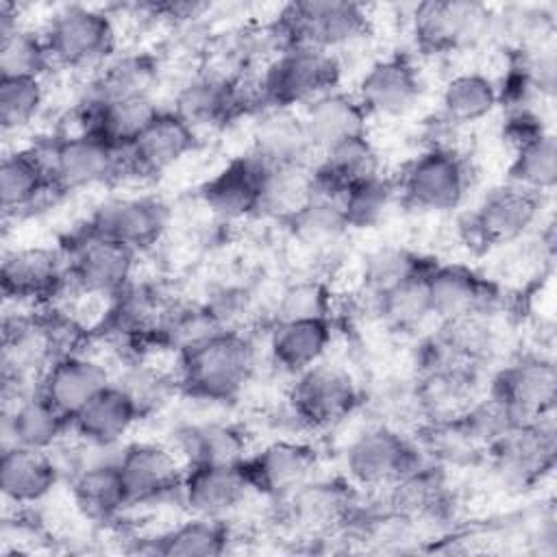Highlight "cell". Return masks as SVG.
Wrapping results in <instances>:
<instances>
[{
	"label": "cell",
	"instance_id": "cell-1",
	"mask_svg": "<svg viewBox=\"0 0 557 557\" xmlns=\"http://www.w3.org/2000/svg\"><path fill=\"white\" fill-rule=\"evenodd\" d=\"M265 363L263 326L218 331L174 357L178 396L231 409Z\"/></svg>",
	"mask_w": 557,
	"mask_h": 557
},
{
	"label": "cell",
	"instance_id": "cell-2",
	"mask_svg": "<svg viewBox=\"0 0 557 557\" xmlns=\"http://www.w3.org/2000/svg\"><path fill=\"white\" fill-rule=\"evenodd\" d=\"M265 24L276 52L285 48H318L339 54L372 35L368 7L346 0L287 2Z\"/></svg>",
	"mask_w": 557,
	"mask_h": 557
},
{
	"label": "cell",
	"instance_id": "cell-3",
	"mask_svg": "<svg viewBox=\"0 0 557 557\" xmlns=\"http://www.w3.org/2000/svg\"><path fill=\"white\" fill-rule=\"evenodd\" d=\"M39 28L54 70L91 76L120 52V22L111 7L61 4Z\"/></svg>",
	"mask_w": 557,
	"mask_h": 557
},
{
	"label": "cell",
	"instance_id": "cell-4",
	"mask_svg": "<svg viewBox=\"0 0 557 557\" xmlns=\"http://www.w3.org/2000/svg\"><path fill=\"white\" fill-rule=\"evenodd\" d=\"M474 165L459 146H424L394 174L400 207L418 215L457 211L472 187Z\"/></svg>",
	"mask_w": 557,
	"mask_h": 557
},
{
	"label": "cell",
	"instance_id": "cell-5",
	"mask_svg": "<svg viewBox=\"0 0 557 557\" xmlns=\"http://www.w3.org/2000/svg\"><path fill=\"white\" fill-rule=\"evenodd\" d=\"M283 403L309 437L331 433L355 418L363 409L366 387L346 366L324 359L289 379Z\"/></svg>",
	"mask_w": 557,
	"mask_h": 557
},
{
	"label": "cell",
	"instance_id": "cell-6",
	"mask_svg": "<svg viewBox=\"0 0 557 557\" xmlns=\"http://www.w3.org/2000/svg\"><path fill=\"white\" fill-rule=\"evenodd\" d=\"M26 146L63 198L117 185L122 178V152L94 135L59 133L52 128L30 137Z\"/></svg>",
	"mask_w": 557,
	"mask_h": 557
},
{
	"label": "cell",
	"instance_id": "cell-7",
	"mask_svg": "<svg viewBox=\"0 0 557 557\" xmlns=\"http://www.w3.org/2000/svg\"><path fill=\"white\" fill-rule=\"evenodd\" d=\"M429 457L403 426L372 420L342 450V474L363 494H381Z\"/></svg>",
	"mask_w": 557,
	"mask_h": 557
},
{
	"label": "cell",
	"instance_id": "cell-8",
	"mask_svg": "<svg viewBox=\"0 0 557 557\" xmlns=\"http://www.w3.org/2000/svg\"><path fill=\"white\" fill-rule=\"evenodd\" d=\"M546 200L548 196L505 181L487 189L476 207L457 220L455 235L476 255L513 246L540 226Z\"/></svg>",
	"mask_w": 557,
	"mask_h": 557
},
{
	"label": "cell",
	"instance_id": "cell-9",
	"mask_svg": "<svg viewBox=\"0 0 557 557\" xmlns=\"http://www.w3.org/2000/svg\"><path fill=\"white\" fill-rule=\"evenodd\" d=\"M557 457L555 418L522 422L485 448L483 461L492 481L507 494H527L544 483Z\"/></svg>",
	"mask_w": 557,
	"mask_h": 557
},
{
	"label": "cell",
	"instance_id": "cell-10",
	"mask_svg": "<svg viewBox=\"0 0 557 557\" xmlns=\"http://www.w3.org/2000/svg\"><path fill=\"white\" fill-rule=\"evenodd\" d=\"M342 78V54L318 48H285L259 67L265 109L300 111L315 98L339 89Z\"/></svg>",
	"mask_w": 557,
	"mask_h": 557
},
{
	"label": "cell",
	"instance_id": "cell-11",
	"mask_svg": "<svg viewBox=\"0 0 557 557\" xmlns=\"http://www.w3.org/2000/svg\"><path fill=\"white\" fill-rule=\"evenodd\" d=\"M59 246L67 263L70 294L76 298L109 300L137 278L139 252L78 224Z\"/></svg>",
	"mask_w": 557,
	"mask_h": 557
},
{
	"label": "cell",
	"instance_id": "cell-12",
	"mask_svg": "<svg viewBox=\"0 0 557 557\" xmlns=\"http://www.w3.org/2000/svg\"><path fill=\"white\" fill-rule=\"evenodd\" d=\"M490 7L466 0H426L411 7L407 26L420 54L444 57L472 50L494 33Z\"/></svg>",
	"mask_w": 557,
	"mask_h": 557
},
{
	"label": "cell",
	"instance_id": "cell-13",
	"mask_svg": "<svg viewBox=\"0 0 557 557\" xmlns=\"http://www.w3.org/2000/svg\"><path fill=\"white\" fill-rule=\"evenodd\" d=\"M172 222L174 209L165 198L137 191L102 198L78 222V226L146 255L163 244Z\"/></svg>",
	"mask_w": 557,
	"mask_h": 557
},
{
	"label": "cell",
	"instance_id": "cell-14",
	"mask_svg": "<svg viewBox=\"0 0 557 557\" xmlns=\"http://www.w3.org/2000/svg\"><path fill=\"white\" fill-rule=\"evenodd\" d=\"M361 494L344 474H315L276 505V520L305 537L346 531L361 507Z\"/></svg>",
	"mask_w": 557,
	"mask_h": 557
},
{
	"label": "cell",
	"instance_id": "cell-15",
	"mask_svg": "<svg viewBox=\"0 0 557 557\" xmlns=\"http://www.w3.org/2000/svg\"><path fill=\"white\" fill-rule=\"evenodd\" d=\"M0 289L4 305L15 309L61 305L70 296L67 263L61 246L7 248L0 263Z\"/></svg>",
	"mask_w": 557,
	"mask_h": 557
},
{
	"label": "cell",
	"instance_id": "cell-16",
	"mask_svg": "<svg viewBox=\"0 0 557 557\" xmlns=\"http://www.w3.org/2000/svg\"><path fill=\"white\" fill-rule=\"evenodd\" d=\"M485 392L496 396L520 422L555 411L557 368L544 350L518 352L487 376Z\"/></svg>",
	"mask_w": 557,
	"mask_h": 557
},
{
	"label": "cell",
	"instance_id": "cell-17",
	"mask_svg": "<svg viewBox=\"0 0 557 557\" xmlns=\"http://www.w3.org/2000/svg\"><path fill=\"white\" fill-rule=\"evenodd\" d=\"M235 74L202 63L176 83L172 102L165 107L178 113L202 139L205 133L228 131L246 120L237 100Z\"/></svg>",
	"mask_w": 557,
	"mask_h": 557
},
{
	"label": "cell",
	"instance_id": "cell-18",
	"mask_svg": "<svg viewBox=\"0 0 557 557\" xmlns=\"http://www.w3.org/2000/svg\"><path fill=\"white\" fill-rule=\"evenodd\" d=\"M115 461L131 511L170 500L176 505L185 463L163 440L124 442L115 453Z\"/></svg>",
	"mask_w": 557,
	"mask_h": 557
},
{
	"label": "cell",
	"instance_id": "cell-19",
	"mask_svg": "<svg viewBox=\"0 0 557 557\" xmlns=\"http://www.w3.org/2000/svg\"><path fill=\"white\" fill-rule=\"evenodd\" d=\"M320 468V453L309 437H272L252 446L242 461L244 476L255 496L276 503L313 479Z\"/></svg>",
	"mask_w": 557,
	"mask_h": 557
},
{
	"label": "cell",
	"instance_id": "cell-20",
	"mask_svg": "<svg viewBox=\"0 0 557 557\" xmlns=\"http://www.w3.org/2000/svg\"><path fill=\"white\" fill-rule=\"evenodd\" d=\"M202 137L170 107H163L146 131L122 152V178L152 183L191 157Z\"/></svg>",
	"mask_w": 557,
	"mask_h": 557
},
{
	"label": "cell",
	"instance_id": "cell-21",
	"mask_svg": "<svg viewBox=\"0 0 557 557\" xmlns=\"http://www.w3.org/2000/svg\"><path fill=\"white\" fill-rule=\"evenodd\" d=\"M429 298L435 322L500 313L503 285L463 261H437L429 270Z\"/></svg>",
	"mask_w": 557,
	"mask_h": 557
},
{
	"label": "cell",
	"instance_id": "cell-22",
	"mask_svg": "<svg viewBox=\"0 0 557 557\" xmlns=\"http://www.w3.org/2000/svg\"><path fill=\"white\" fill-rule=\"evenodd\" d=\"M270 165L250 150L228 157L196 189L194 198L224 226L257 220L263 178Z\"/></svg>",
	"mask_w": 557,
	"mask_h": 557
},
{
	"label": "cell",
	"instance_id": "cell-23",
	"mask_svg": "<svg viewBox=\"0 0 557 557\" xmlns=\"http://www.w3.org/2000/svg\"><path fill=\"white\" fill-rule=\"evenodd\" d=\"M352 91L370 120H400L418 109L424 83L420 67L407 52H392L374 59Z\"/></svg>",
	"mask_w": 557,
	"mask_h": 557
},
{
	"label": "cell",
	"instance_id": "cell-24",
	"mask_svg": "<svg viewBox=\"0 0 557 557\" xmlns=\"http://www.w3.org/2000/svg\"><path fill=\"white\" fill-rule=\"evenodd\" d=\"M163 442L181 457L185 466H237L252 450V435L248 426L226 416H185L172 424Z\"/></svg>",
	"mask_w": 557,
	"mask_h": 557
},
{
	"label": "cell",
	"instance_id": "cell-25",
	"mask_svg": "<svg viewBox=\"0 0 557 557\" xmlns=\"http://www.w3.org/2000/svg\"><path fill=\"white\" fill-rule=\"evenodd\" d=\"M115 453L94 448L87 461L65 483L78 518L100 529L117 527L131 511Z\"/></svg>",
	"mask_w": 557,
	"mask_h": 557
},
{
	"label": "cell",
	"instance_id": "cell-26",
	"mask_svg": "<svg viewBox=\"0 0 557 557\" xmlns=\"http://www.w3.org/2000/svg\"><path fill=\"white\" fill-rule=\"evenodd\" d=\"M255 496L242 463H189L185 466L176 505L187 516L231 520L244 509L248 498Z\"/></svg>",
	"mask_w": 557,
	"mask_h": 557
},
{
	"label": "cell",
	"instance_id": "cell-27",
	"mask_svg": "<svg viewBox=\"0 0 557 557\" xmlns=\"http://www.w3.org/2000/svg\"><path fill=\"white\" fill-rule=\"evenodd\" d=\"M113 379L115 368L104 359V355L81 348L52 361V366L39 376L35 389L67 420H72V416H76L98 392L111 385Z\"/></svg>",
	"mask_w": 557,
	"mask_h": 557
},
{
	"label": "cell",
	"instance_id": "cell-28",
	"mask_svg": "<svg viewBox=\"0 0 557 557\" xmlns=\"http://www.w3.org/2000/svg\"><path fill=\"white\" fill-rule=\"evenodd\" d=\"M333 339L335 324L331 318L270 322L263 326L265 363L289 381L292 376L329 359Z\"/></svg>",
	"mask_w": 557,
	"mask_h": 557
},
{
	"label": "cell",
	"instance_id": "cell-29",
	"mask_svg": "<svg viewBox=\"0 0 557 557\" xmlns=\"http://www.w3.org/2000/svg\"><path fill=\"white\" fill-rule=\"evenodd\" d=\"M141 420L135 400L113 381L72 416L70 433L89 448L117 450Z\"/></svg>",
	"mask_w": 557,
	"mask_h": 557
},
{
	"label": "cell",
	"instance_id": "cell-30",
	"mask_svg": "<svg viewBox=\"0 0 557 557\" xmlns=\"http://www.w3.org/2000/svg\"><path fill=\"white\" fill-rule=\"evenodd\" d=\"M63 196L54 189L48 172L28 150L15 146L0 161V207L4 222L30 218L41 209H52Z\"/></svg>",
	"mask_w": 557,
	"mask_h": 557
},
{
	"label": "cell",
	"instance_id": "cell-31",
	"mask_svg": "<svg viewBox=\"0 0 557 557\" xmlns=\"http://www.w3.org/2000/svg\"><path fill=\"white\" fill-rule=\"evenodd\" d=\"M61 483H65V479L50 450L15 444L2 446L0 492L4 503L15 509L37 507L46 503Z\"/></svg>",
	"mask_w": 557,
	"mask_h": 557
},
{
	"label": "cell",
	"instance_id": "cell-32",
	"mask_svg": "<svg viewBox=\"0 0 557 557\" xmlns=\"http://www.w3.org/2000/svg\"><path fill=\"white\" fill-rule=\"evenodd\" d=\"M270 168L311 165L315 152L309 144L300 111L263 109L248 120V146Z\"/></svg>",
	"mask_w": 557,
	"mask_h": 557
},
{
	"label": "cell",
	"instance_id": "cell-33",
	"mask_svg": "<svg viewBox=\"0 0 557 557\" xmlns=\"http://www.w3.org/2000/svg\"><path fill=\"white\" fill-rule=\"evenodd\" d=\"M70 437V420L37 389L2 400V446L50 450Z\"/></svg>",
	"mask_w": 557,
	"mask_h": 557
},
{
	"label": "cell",
	"instance_id": "cell-34",
	"mask_svg": "<svg viewBox=\"0 0 557 557\" xmlns=\"http://www.w3.org/2000/svg\"><path fill=\"white\" fill-rule=\"evenodd\" d=\"M139 553L163 557H218L237 540L231 520L187 516L157 533L135 535Z\"/></svg>",
	"mask_w": 557,
	"mask_h": 557
},
{
	"label": "cell",
	"instance_id": "cell-35",
	"mask_svg": "<svg viewBox=\"0 0 557 557\" xmlns=\"http://www.w3.org/2000/svg\"><path fill=\"white\" fill-rule=\"evenodd\" d=\"M433 263L435 259L431 257L422 268L376 296L361 292L368 300L366 313L396 335H416L429 322H435L429 298V270Z\"/></svg>",
	"mask_w": 557,
	"mask_h": 557
},
{
	"label": "cell",
	"instance_id": "cell-36",
	"mask_svg": "<svg viewBox=\"0 0 557 557\" xmlns=\"http://www.w3.org/2000/svg\"><path fill=\"white\" fill-rule=\"evenodd\" d=\"M383 172H385L383 152L379 150L370 133L350 137L324 150L313 161V178H315L318 196L337 198V200L346 189L363 181H370Z\"/></svg>",
	"mask_w": 557,
	"mask_h": 557
},
{
	"label": "cell",
	"instance_id": "cell-37",
	"mask_svg": "<svg viewBox=\"0 0 557 557\" xmlns=\"http://www.w3.org/2000/svg\"><path fill=\"white\" fill-rule=\"evenodd\" d=\"M300 117L315 157L350 137L366 135L370 126V117L355 91L342 87L302 107Z\"/></svg>",
	"mask_w": 557,
	"mask_h": 557
},
{
	"label": "cell",
	"instance_id": "cell-38",
	"mask_svg": "<svg viewBox=\"0 0 557 557\" xmlns=\"http://www.w3.org/2000/svg\"><path fill=\"white\" fill-rule=\"evenodd\" d=\"M287 242L298 248L313 265L335 257L350 235L337 198L318 196L289 224L283 226Z\"/></svg>",
	"mask_w": 557,
	"mask_h": 557
},
{
	"label": "cell",
	"instance_id": "cell-39",
	"mask_svg": "<svg viewBox=\"0 0 557 557\" xmlns=\"http://www.w3.org/2000/svg\"><path fill=\"white\" fill-rule=\"evenodd\" d=\"M498 109V89L494 76L481 70H461L450 74L440 89L437 117L455 128H468L487 120Z\"/></svg>",
	"mask_w": 557,
	"mask_h": 557
},
{
	"label": "cell",
	"instance_id": "cell-40",
	"mask_svg": "<svg viewBox=\"0 0 557 557\" xmlns=\"http://www.w3.org/2000/svg\"><path fill=\"white\" fill-rule=\"evenodd\" d=\"M163 78L161 57L148 50H124L117 52L98 72L87 76L83 91L100 98L117 96H157Z\"/></svg>",
	"mask_w": 557,
	"mask_h": 557
},
{
	"label": "cell",
	"instance_id": "cell-41",
	"mask_svg": "<svg viewBox=\"0 0 557 557\" xmlns=\"http://www.w3.org/2000/svg\"><path fill=\"white\" fill-rule=\"evenodd\" d=\"M315 198L318 187L313 178V163L270 168L263 178L257 220L285 226Z\"/></svg>",
	"mask_w": 557,
	"mask_h": 557
},
{
	"label": "cell",
	"instance_id": "cell-42",
	"mask_svg": "<svg viewBox=\"0 0 557 557\" xmlns=\"http://www.w3.org/2000/svg\"><path fill=\"white\" fill-rule=\"evenodd\" d=\"M396 205H400L398 187L394 174L387 172L363 181L339 196V207L350 233L383 226Z\"/></svg>",
	"mask_w": 557,
	"mask_h": 557
},
{
	"label": "cell",
	"instance_id": "cell-43",
	"mask_svg": "<svg viewBox=\"0 0 557 557\" xmlns=\"http://www.w3.org/2000/svg\"><path fill=\"white\" fill-rule=\"evenodd\" d=\"M507 183L542 196L553 194L557 185V137L553 131H546L511 150Z\"/></svg>",
	"mask_w": 557,
	"mask_h": 557
},
{
	"label": "cell",
	"instance_id": "cell-44",
	"mask_svg": "<svg viewBox=\"0 0 557 557\" xmlns=\"http://www.w3.org/2000/svg\"><path fill=\"white\" fill-rule=\"evenodd\" d=\"M333 296L331 283L318 274H296L285 278L281 283L270 322L333 318Z\"/></svg>",
	"mask_w": 557,
	"mask_h": 557
},
{
	"label": "cell",
	"instance_id": "cell-45",
	"mask_svg": "<svg viewBox=\"0 0 557 557\" xmlns=\"http://www.w3.org/2000/svg\"><path fill=\"white\" fill-rule=\"evenodd\" d=\"M431 257L409 248L400 242H387L370 248L359 263V289L376 296L418 268H422Z\"/></svg>",
	"mask_w": 557,
	"mask_h": 557
},
{
	"label": "cell",
	"instance_id": "cell-46",
	"mask_svg": "<svg viewBox=\"0 0 557 557\" xmlns=\"http://www.w3.org/2000/svg\"><path fill=\"white\" fill-rule=\"evenodd\" d=\"M52 70L41 28L24 24L0 37V78H48Z\"/></svg>",
	"mask_w": 557,
	"mask_h": 557
},
{
	"label": "cell",
	"instance_id": "cell-47",
	"mask_svg": "<svg viewBox=\"0 0 557 557\" xmlns=\"http://www.w3.org/2000/svg\"><path fill=\"white\" fill-rule=\"evenodd\" d=\"M46 78H0V128L2 135L28 131L46 111Z\"/></svg>",
	"mask_w": 557,
	"mask_h": 557
}]
</instances>
